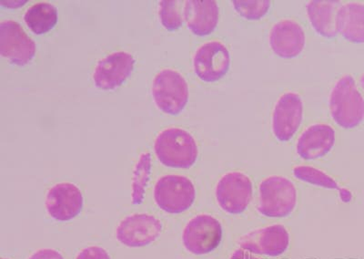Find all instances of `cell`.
I'll list each match as a JSON object with an SVG mask.
<instances>
[{"mask_svg":"<svg viewBox=\"0 0 364 259\" xmlns=\"http://www.w3.org/2000/svg\"><path fill=\"white\" fill-rule=\"evenodd\" d=\"M154 151L165 166L188 169L196 163L199 149L193 135L185 130L171 127L159 132L155 139Z\"/></svg>","mask_w":364,"mask_h":259,"instance_id":"6da1fadb","label":"cell"},{"mask_svg":"<svg viewBox=\"0 0 364 259\" xmlns=\"http://www.w3.org/2000/svg\"><path fill=\"white\" fill-rule=\"evenodd\" d=\"M329 106L331 117L343 129H353L364 120V99L353 77L341 78L331 90Z\"/></svg>","mask_w":364,"mask_h":259,"instance_id":"7a4b0ae2","label":"cell"},{"mask_svg":"<svg viewBox=\"0 0 364 259\" xmlns=\"http://www.w3.org/2000/svg\"><path fill=\"white\" fill-rule=\"evenodd\" d=\"M258 211L269 218L290 216L297 205V190L287 177L272 176L259 184Z\"/></svg>","mask_w":364,"mask_h":259,"instance_id":"3957f363","label":"cell"},{"mask_svg":"<svg viewBox=\"0 0 364 259\" xmlns=\"http://www.w3.org/2000/svg\"><path fill=\"white\" fill-rule=\"evenodd\" d=\"M151 95L159 111L177 116L188 105L190 90L186 80L178 71L165 69L155 76Z\"/></svg>","mask_w":364,"mask_h":259,"instance_id":"277c9868","label":"cell"},{"mask_svg":"<svg viewBox=\"0 0 364 259\" xmlns=\"http://www.w3.org/2000/svg\"><path fill=\"white\" fill-rule=\"evenodd\" d=\"M196 190L186 176H165L159 178L154 189L156 205L168 213L186 212L194 204Z\"/></svg>","mask_w":364,"mask_h":259,"instance_id":"5b68a950","label":"cell"},{"mask_svg":"<svg viewBox=\"0 0 364 259\" xmlns=\"http://www.w3.org/2000/svg\"><path fill=\"white\" fill-rule=\"evenodd\" d=\"M223 226L210 215H199L188 221L182 233V243L188 252L195 255L210 254L219 247Z\"/></svg>","mask_w":364,"mask_h":259,"instance_id":"8992f818","label":"cell"},{"mask_svg":"<svg viewBox=\"0 0 364 259\" xmlns=\"http://www.w3.org/2000/svg\"><path fill=\"white\" fill-rule=\"evenodd\" d=\"M252 180L242 171H230L218 182L215 196L218 205L230 215L242 213L252 202Z\"/></svg>","mask_w":364,"mask_h":259,"instance_id":"52a82bcc","label":"cell"},{"mask_svg":"<svg viewBox=\"0 0 364 259\" xmlns=\"http://www.w3.org/2000/svg\"><path fill=\"white\" fill-rule=\"evenodd\" d=\"M161 220L148 213H133L126 216L116 228V238L127 248L147 247L161 236Z\"/></svg>","mask_w":364,"mask_h":259,"instance_id":"ba28073f","label":"cell"},{"mask_svg":"<svg viewBox=\"0 0 364 259\" xmlns=\"http://www.w3.org/2000/svg\"><path fill=\"white\" fill-rule=\"evenodd\" d=\"M35 42L18 22L4 21L0 23V54L18 66H26L34 59Z\"/></svg>","mask_w":364,"mask_h":259,"instance_id":"9c48e42d","label":"cell"},{"mask_svg":"<svg viewBox=\"0 0 364 259\" xmlns=\"http://www.w3.org/2000/svg\"><path fill=\"white\" fill-rule=\"evenodd\" d=\"M45 206L51 218L58 222L70 221L82 211V192L73 183L56 184L46 194Z\"/></svg>","mask_w":364,"mask_h":259,"instance_id":"30bf717a","label":"cell"},{"mask_svg":"<svg viewBox=\"0 0 364 259\" xmlns=\"http://www.w3.org/2000/svg\"><path fill=\"white\" fill-rule=\"evenodd\" d=\"M136 60L126 51H117L97 63L92 80L96 88L114 90L119 88L134 70Z\"/></svg>","mask_w":364,"mask_h":259,"instance_id":"8fae6325","label":"cell"},{"mask_svg":"<svg viewBox=\"0 0 364 259\" xmlns=\"http://www.w3.org/2000/svg\"><path fill=\"white\" fill-rule=\"evenodd\" d=\"M230 66L229 51L223 42H206L193 57L195 73L205 83H216L226 75Z\"/></svg>","mask_w":364,"mask_h":259,"instance_id":"7c38bea8","label":"cell"},{"mask_svg":"<svg viewBox=\"0 0 364 259\" xmlns=\"http://www.w3.org/2000/svg\"><path fill=\"white\" fill-rule=\"evenodd\" d=\"M304 118V102L297 93L288 92L276 102L272 112V132L279 142L290 141Z\"/></svg>","mask_w":364,"mask_h":259,"instance_id":"4fadbf2b","label":"cell"},{"mask_svg":"<svg viewBox=\"0 0 364 259\" xmlns=\"http://www.w3.org/2000/svg\"><path fill=\"white\" fill-rule=\"evenodd\" d=\"M240 248L256 255L279 257L290 244L288 230L282 225H273L255 230L240 238Z\"/></svg>","mask_w":364,"mask_h":259,"instance_id":"5bb4252c","label":"cell"},{"mask_svg":"<svg viewBox=\"0 0 364 259\" xmlns=\"http://www.w3.org/2000/svg\"><path fill=\"white\" fill-rule=\"evenodd\" d=\"M305 41L304 28L292 19H282L273 26L269 32V47L282 59L298 57L304 50Z\"/></svg>","mask_w":364,"mask_h":259,"instance_id":"9a60e30c","label":"cell"},{"mask_svg":"<svg viewBox=\"0 0 364 259\" xmlns=\"http://www.w3.org/2000/svg\"><path fill=\"white\" fill-rule=\"evenodd\" d=\"M336 144V131L324 124L311 125L298 139L296 151L304 160H316L329 154Z\"/></svg>","mask_w":364,"mask_h":259,"instance_id":"2e32d148","label":"cell"},{"mask_svg":"<svg viewBox=\"0 0 364 259\" xmlns=\"http://www.w3.org/2000/svg\"><path fill=\"white\" fill-rule=\"evenodd\" d=\"M219 6L213 0H188L185 2L183 18L188 30L199 37L208 36L219 22Z\"/></svg>","mask_w":364,"mask_h":259,"instance_id":"e0dca14e","label":"cell"},{"mask_svg":"<svg viewBox=\"0 0 364 259\" xmlns=\"http://www.w3.org/2000/svg\"><path fill=\"white\" fill-rule=\"evenodd\" d=\"M341 6L339 1L333 0H313L308 2V18L318 35L327 38L336 37L337 14Z\"/></svg>","mask_w":364,"mask_h":259,"instance_id":"ac0fdd59","label":"cell"},{"mask_svg":"<svg viewBox=\"0 0 364 259\" xmlns=\"http://www.w3.org/2000/svg\"><path fill=\"white\" fill-rule=\"evenodd\" d=\"M337 30L352 43H364V5L350 2L341 5L337 14Z\"/></svg>","mask_w":364,"mask_h":259,"instance_id":"d6986e66","label":"cell"},{"mask_svg":"<svg viewBox=\"0 0 364 259\" xmlns=\"http://www.w3.org/2000/svg\"><path fill=\"white\" fill-rule=\"evenodd\" d=\"M58 19L56 6L48 2L31 6L24 16L26 25L36 35H43L53 30Z\"/></svg>","mask_w":364,"mask_h":259,"instance_id":"ffe728a7","label":"cell"},{"mask_svg":"<svg viewBox=\"0 0 364 259\" xmlns=\"http://www.w3.org/2000/svg\"><path fill=\"white\" fill-rule=\"evenodd\" d=\"M151 154H142L136 164L132 179V202L134 205L141 204L144 199L146 187L151 174Z\"/></svg>","mask_w":364,"mask_h":259,"instance_id":"44dd1931","label":"cell"},{"mask_svg":"<svg viewBox=\"0 0 364 259\" xmlns=\"http://www.w3.org/2000/svg\"><path fill=\"white\" fill-rule=\"evenodd\" d=\"M234 9L240 17L247 21H259L267 14L271 8L269 0H234Z\"/></svg>","mask_w":364,"mask_h":259,"instance_id":"7402d4cb","label":"cell"},{"mask_svg":"<svg viewBox=\"0 0 364 259\" xmlns=\"http://www.w3.org/2000/svg\"><path fill=\"white\" fill-rule=\"evenodd\" d=\"M180 1L177 0H162L159 2V16L165 30L176 31L183 24L180 11Z\"/></svg>","mask_w":364,"mask_h":259,"instance_id":"603a6c76","label":"cell"},{"mask_svg":"<svg viewBox=\"0 0 364 259\" xmlns=\"http://www.w3.org/2000/svg\"><path fill=\"white\" fill-rule=\"evenodd\" d=\"M296 178L302 182L314 184V186L324 187L327 189H339V186L333 178L325 174L324 171L311 166H296L294 169Z\"/></svg>","mask_w":364,"mask_h":259,"instance_id":"cb8c5ba5","label":"cell"},{"mask_svg":"<svg viewBox=\"0 0 364 259\" xmlns=\"http://www.w3.org/2000/svg\"><path fill=\"white\" fill-rule=\"evenodd\" d=\"M75 259H112L108 251L97 245H90L79 252Z\"/></svg>","mask_w":364,"mask_h":259,"instance_id":"d4e9b609","label":"cell"},{"mask_svg":"<svg viewBox=\"0 0 364 259\" xmlns=\"http://www.w3.org/2000/svg\"><path fill=\"white\" fill-rule=\"evenodd\" d=\"M28 259H64L56 249L41 248L34 252Z\"/></svg>","mask_w":364,"mask_h":259,"instance_id":"484cf974","label":"cell"},{"mask_svg":"<svg viewBox=\"0 0 364 259\" xmlns=\"http://www.w3.org/2000/svg\"><path fill=\"white\" fill-rule=\"evenodd\" d=\"M230 259H262L256 255L250 253V252L245 250V249L240 248L237 249V250L234 251Z\"/></svg>","mask_w":364,"mask_h":259,"instance_id":"4316f807","label":"cell"},{"mask_svg":"<svg viewBox=\"0 0 364 259\" xmlns=\"http://www.w3.org/2000/svg\"><path fill=\"white\" fill-rule=\"evenodd\" d=\"M360 85H362L363 89L364 90V73L362 78H360Z\"/></svg>","mask_w":364,"mask_h":259,"instance_id":"83f0119b","label":"cell"},{"mask_svg":"<svg viewBox=\"0 0 364 259\" xmlns=\"http://www.w3.org/2000/svg\"><path fill=\"white\" fill-rule=\"evenodd\" d=\"M2 259H9V258H2Z\"/></svg>","mask_w":364,"mask_h":259,"instance_id":"f1b7e54d","label":"cell"}]
</instances>
